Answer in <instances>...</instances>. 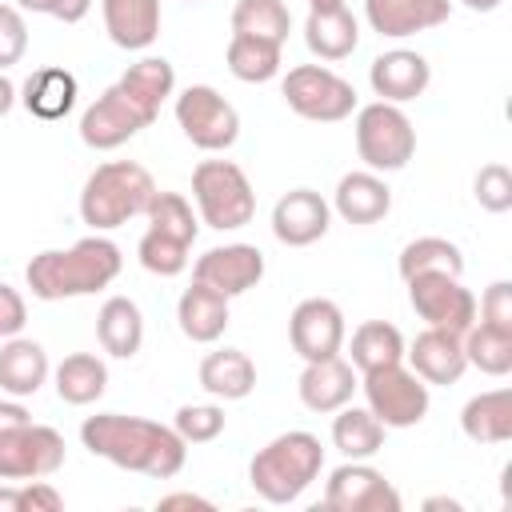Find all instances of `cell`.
<instances>
[{
    "label": "cell",
    "mask_w": 512,
    "mask_h": 512,
    "mask_svg": "<svg viewBox=\"0 0 512 512\" xmlns=\"http://www.w3.org/2000/svg\"><path fill=\"white\" fill-rule=\"evenodd\" d=\"M460 428L472 444H508L512 440V392L492 388L464 404Z\"/></svg>",
    "instance_id": "obj_28"
},
{
    "label": "cell",
    "mask_w": 512,
    "mask_h": 512,
    "mask_svg": "<svg viewBox=\"0 0 512 512\" xmlns=\"http://www.w3.org/2000/svg\"><path fill=\"white\" fill-rule=\"evenodd\" d=\"M412 372L424 384H456L468 372V356H464V336L460 332H444V328H424L408 348H404Z\"/></svg>",
    "instance_id": "obj_19"
},
{
    "label": "cell",
    "mask_w": 512,
    "mask_h": 512,
    "mask_svg": "<svg viewBox=\"0 0 512 512\" xmlns=\"http://www.w3.org/2000/svg\"><path fill=\"white\" fill-rule=\"evenodd\" d=\"M0 512H20V496H16V484L12 480L0 484Z\"/></svg>",
    "instance_id": "obj_49"
},
{
    "label": "cell",
    "mask_w": 512,
    "mask_h": 512,
    "mask_svg": "<svg viewBox=\"0 0 512 512\" xmlns=\"http://www.w3.org/2000/svg\"><path fill=\"white\" fill-rule=\"evenodd\" d=\"M192 280L232 296H244L248 288H256L264 280V252L256 244H220L208 248L204 256H196L192 264Z\"/></svg>",
    "instance_id": "obj_15"
},
{
    "label": "cell",
    "mask_w": 512,
    "mask_h": 512,
    "mask_svg": "<svg viewBox=\"0 0 512 512\" xmlns=\"http://www.w3.org/2000/svg\"><path fill=\"white\" fill-rule=\"evenodd\" d=\"M64 456H68V444L48 424L28 420L0 432V480H12V484L48 480L52 472L64 468Z\"/></svg>",
    "instance_id": "obj_10"
},
{
    "label": "cell",
    "mask_w": 512,
    "mask_h": 512,
    "mask_svg": "<svg viewBox=\"0 0 512 512\" xmlns=\"http://www.w3.org/2000/svg\"><path fill=\"white\" fill-rule=\"evenodd\" d=\"M52 380H56V396L64 404L84 408V404H96L104 396V388H108V364L96 352H72V356H64L56 364Z\"/></svg>",
    "instance_id": "obj_30"
},
{
    "label": "cell",
    "mask_w": 512,
    "mask_h": 512,
    "mask_svg": "<svg viewBox=\"0 0 512 512\" xmlns=\"http://www.w3.org/2000/svg\"><path fill=\"white\" fill-rule=\"evenodd\" d=\"M324 504L336 512H400L404 500L380 468H372L364 460H348L328 476Z\"/></svg>",
    "instance_id": "obj_13"
},
{
    "label": "cell",
    "mask_w": 512,
    "mask_h": 512,
    "mask_svg": "<svg viewBox=\"0 0 512 512\" xmlns=\"http://www.w3.org/2000/svg\"><path fill=\"white\" fill-rule=\"evenodd\" d=\"M32 420V412L12 396V400H0V432L4 428H16V424H28Z\"/></svg>",
    "instance_id": "obj_47"
},
{
    "label": "cell",
    "mask_w": 512,
    "mask_h": 512,
    "mask_svg": "<svg viewBox=\"0 0 512 512\" xmlns=\"http://www.w3.org/2000/svg\"><path fill=\"white\" fill-rule=\"evenodd\" d=\"M200 388L212 400H244L256 388V364L240 348H216L200 360Z\"/></svg>",
    "instance_id": "obj_26"
},
{
    "label": "cell",
    "mask_w": 512,
    "mask_h": 512,
    "mask_svg": "<svg viewBox=\"0 0 512 512\" xmlns=\"http://www.w3.org/2000/svg\"><path fill=\"white\" fill-rule=\"evenodd\" d=\"M356 152L368 172H400L416 156V128L400 104L372 100L356 108Z\"/></svg>",
    "instance_id": "obj_7"
},
{
    "label": "cell",
    "mask_w": 512,
    "mask_h": 512,
    "mask_svg": "<svg viewBox=\"0 0 512 512\" xmlns=\"http://www.w3.org/2000/svg\"><path fill=\"white\" fill-rule=\"evenodd\" d=\"M360 388H364V404L368 412L384 424V428H416L424 416H428V384L400 364H384V368H372V372H360Z\"/></svg>",
    "instance_id": "obj_9"
},
{
    "label": "cell",
    "mask_w": 512,
    "mask_h": 512,
    "mask_svg": "<svg viewBox=\"0 0 512 512\" xmlns=\"http://www.w3.org/2000/svg\"><path fill=\"white\" fill-rule=\"evenodd\" d=\"M144 216H148V228H156V232H164V236H172V240L196 244L200 220H196L192 204H188L180 192H160V188H156V196H152V204H148Z\"/></svg>",
    "instance_id": "obj_37"
},
{
    "label": "cell",
    "mask_w": 512,
    "mask_h": 512,
    "mask_svg": "<svg viewBox=\"0 0 512 512\" xmlns=\"http://www.w3.org/2000/svg\"><path fill=\"white\" fill-rule=\"evenodd\" d=\"M332 444L348 456V460H368L384 448V424L368 412V408H356V404H344L332 412Z\"/></svg>",
    "instance_id": "obj_33"
},
{
    "label": "cell",
    "mask_w": 512,
    "mask_h": 512,
    "mask_svg": "<svg viewBox=\"0 0 512 512\" xmlns=\"http://www.w3.org/2000/svg\"><path fill=\"white\" fill-rule=\"evenodd\" d=\"M192 200L200 224L216 232H236L256 216V192L236 160H200L192 168Z\"/></svg>",
    "instance_id": "obj_5"
},
{
    "label": "cell",
    "mask_w": 512,
    "mask_h": 512,
    "mask_svg": "<svg viewBox=\"0 0 512 512\" xmlns=\"http://www.w3.org/2000/svg\"><path fill=\"white\" fill-rule=\"evenodd\" d=\"M472 192L484 212H508L512 208V172L504 164H484L472 180Z\"/></svg>",
    "instance_id": "obj_40"
},
{
    "label": "cell",
    "mask_w": 512,
    "mask_h": 512,
    "mask_svg": "<svg viewBox=\"0 0 512 512\" xmlns=\"http://www.w3.org/2000/svg\"><path fill=\"white\" fill-rule=\"evenodd\" d=\"M160 116L156 104H148L140 92H132L124 80L108 84L80 116V140L96 152H112L120 144H128L136 132H144L152 120Z\"/></svg>",
    "instance_id": "obj_6"
},
{
    "label": "cell",
    "mask_w": 512,
    "mask_h": 512,
    "mask_svg": "<svg viewBox=\"0 0 512 512\" xmlns=\"http://www.w3.org/2000/svg\"><path fill=\"white\" fill-rule=\"evenodd\" d=\"M324 8H344V0H308V12H324Z\"/></svg>",
    "instance_id": "obj_52"
},
{
    "label": "cell",
    "mask_w": 512,
    "mask_h": 512,
    "mask_svg": "<svg viewBox=\"0 0 512 512\" xmlns=\"http://www.w3.org/2000/svg\"><path fill=\"white\" fill-rule=\"evenodd\" d=\"M332 208L348 224H376L392 208V188L368 168L364 172H344L336 192H332Z\"/></svg>",
    "instance_id": "obj_24"
},
{
    "label": "cell",
    "mask_w": 512,
    "mask_h": 512,
    "mask_svg": "<svg viewBox=\"0 0 512 512\" xmlns=\"http://www.w3.org/2000/svg\"><path fill=\"white\" fill-rule=\"evenodd\" d=\"M304 44H308V52L312 56H320V60H344V56H352L356 52V44H360V24H356V16L348 12V4L344 8H324V12H308V20H304Z\"/></svg>",
    "instance_id": "obj_27"
},
{
    "label": "cell",
    "mask_w": 512,
    "mask_h": 512,
    "mask_svg": "<svg viewBox=\"0 0 512 512\" xmlns=\"http://www.w3.org/2000/svg\"><path fill=\"white\" fill-rule=\"evenodd\" d=\"M156 196V180L136 160H108L100 164L80 188V220L92 232H112L132 216H144Z\"/></svg>",
    "instance_id": "obj_4"
},
{
    "label": "cell",
    "mask_w": 512,
    "mask_h": 512,
    "mask_svg": "<svg viewBox=\"0 0 512 512\" xmlns=\"http://www.w3.org/2000/svg\"><path fill=\"white\" fill-rule=\"evenodd\" d=\"M24 320H28L24 296H20L12 284H4V280H0V340H8V336H20Z\"/></svg>",
    "instance_id": "obj_45"
},
{
    "label": "cell",
    "mask_w": 512,
    "mask_h": 512,
    "mask_svg": "<svg viewBox=\"0 0 512 512\" xmlns=\"http://www.w3.org/2000/svg\"><path fill=\"white\" fill-rule=\"evenodd\" d=\"M320 468H324L320 436H312L304 428H292V432H280L276 440H268L252 456L248 484L268 504H292L320 480Z\"/></svg>",
    "instance_id": "obj_3"
},
{
    "label": "cell",
    "mask_w": 512,
    "mask_h": 512,
    "mask_svg": "<svg viewBox=\"0 0 512 512\" xmlns=\"http://www.w3.org/2000/svg\"><path fill=\"white\" fill-rule=\"evenodd\" d=\"M104 32L124 52H144L160 36V0H100Z\"/></svg>",
    "instance_id": "obj_21"
},
{
    "label": "cell",
    "mask_w": 512,
    "mask_h": 512,
    "mask_svg": "<svg viewBox=\"0 0 512 512\" xmlns=\"http://www.w3.org/2000/svg\"><path fill=\"white\" fill-rule=\"evenodd\" d=\"M344 336H348V324H344V312L336 300L328 296H308L292 308L288 316V340H292V352L308 364V360H324V356H336L344 348Z\"/></svg>",
    "instance_id": "obj_14"
},
{
    "label": "cell",
    "mask_w": 512,
    "mask_h": 512,
    "mask_svg": "<svg viewBox=\"0 0 512 512\" xmlns=\"http://www.w3.org/2000/svg\"><path fill=\"white\" fill-rule=\"evenodd\" d=\"M16 496H20V512H60L64 508V496L48 480H20Z\"/></svg>",
    "instance_id": "obj_43"
},
{
    "label": "cell",
    "mask_w": 512,
    "mask_h": 512,
    "mask_svg": "<svg viewBox=\"0 0 512 512\" xmlns=\"http://www.w3.org/2000/svg\"><path fill=\"white\" fill-rule=\"evenodd\" d=\"M332 224V208L320 192L312 188H292L276 200L272 208V236L288 248H308L316 244Z\"/></svg>",
    "instance_id": "obj_16"
},
{
    "label": "cell",
    "mask_w": 512,
    "mask_h": 512,
    "mask_svg": "<svg viewBox=\"0 0 512 512\" xmlns=\"http://www.w3.org/2000/svg\"><path fill=\"white\" fill-rule=\"evenodd\" d=\"M424 508H448V512H460V500H452V496H428Z\"/></svg>",
    "instance_id": "obj_50"
},
{
    "label": "cell",
    "mask_w": 512,
    "mask_h": 512,
    "mask_svg": "<svg viewBox=\"0 0 512 512\" xmlns=\"http://www.w3.org/2000/svg\"><path fill=\"white\" fill-rule=\"evenodd\" d=\"M464 8H472V12H496L504 0H460Z\"/></svg>",
    "instance_id": "obj_51"
},
{
    "label": "cell",
    "mask_w": 512,
    "mask_h": 512,
    "mask_svg": "<svg viewBox=\"0 0 512 512\" xmlns=\"http://www.w3.org/2000/svg\"><path fill=\"white\" fill-rule=\"evenodd\" d=\"M124 268V256L116 248V240H108L104 232H92L68 248H44L28 260L24 280L32 288L36 300H76V296H92L100 288H108Z\"/></svg>",
    "instance_id": "obj_2"
},
{
    "label": "cell",
    "mask_w": 512,
    "mask_h": 512,
    "mask_svg": "<svg viewBox=\"0 0 512 512\" xmlns=\"http://www.w3.org/2000/svg\"><path fill=\"white\" fill-rule=\"evenodd\" d=\"M188 252H192V244L172 240V236H164L156 228H148L140 236V244H136V256H140L144 272H152V276H180L188 268Z\"/></svg>",
    "instance_id": "obj_38"
},
{
    "label": "cell",
    "mask_w": 512,
    "mask_h": 512,
    "mask_svg": "<svg viewBox=\"0 0 512 512\" xmlns=\"http://www.w3.org/2000/svg\"><path fill=\"white\" fill-rule=\"evenodd\" d=\"M400 280L416 276V272H452V276H464V252L460 244H452L448 236H416L400 248Z\"/></svg>",
    "instance_id": "obj_34"
},
{
    "label": "cell",
    "mask_w": 512,
    "mask_h": 512,
    "mask_svg": "<svg viewBox=\"0 0 512 512\" xmlns=\"http://www.w3.org/2000/svg\"><path fill=\"white\" fill-rule=\"evenodd\" d=\"M192 4H196V0H192Z\"/></svg>",
    "instance_id": "obj_53"
},
{
    "label": "cell",
    "mask_w": 512,
    "mask_h": 512,
    "mask_svg": "<svg viewBox=\"0 0 512 512\" xmlns=\"http://www.w3.org/2000/svg\"><path fill=\"white\" fill-rule=\"evenodd\" d=\"M20 104L36 120H64L76 104V76L68 68H36L20 88Z\"/></svg>",
    "instance_id": "obj_29"
},
{
    "label": "cell",
    "mask_w": 512,
    "mask_h": 512,
    "mask_svg": "<svg viewBox=\"0 0 512 512\" xmlns=\"http://www.w3.org/2000/svg\"><path fill=\"white\" fill-rule=\"evenodd\" d=\"M280 56H284V44L264 36H244V32H232L224 52L228 72L244 84H268L272 76H280Z\"/></svg>",
    "instance_id": "obj_31"
},
{
    "label": "cell",
    "mask_w": 512,
    "mask_h": 512,
    "mask_svg": "<svg viewBox=\"0 0 512 512\" xmlns=\"http://www.w3.org/2000/svg\"><path fill=\"white\" fill-rule=\"evenodd\" d=\"M224 420L228 416H224L220 404H180L172 428L180 432L184 444H208V440H216L224 432Z\"/></svg>",
    "instance_id": "obj_39"
},
{
    "label": "cell",
    "mask_w": 512,
    "mask_h": 512,
    "mask_svg": "<svg viewBox=\"0 0 512 512\" xmlns=\"http://www.w3.org/2000/svg\"><path fill=\"white\" fill-rule=\"evenodd\" d=\"M96 340L108 356L116 360H132L144 344V316L140 304L128 296H108L96 312Z\"/></svg>",
    "instance_id": "obj_25"
},
{
    "label": "cell",
    "mask_w": 512,
    "mask_h": 512,
    "mask_svg": "<svg viewBox=\"0 0 512 512\" xmlns=\"http://www.w3.org/2000/svg\"><path fill=\"white\" fill-rule=\"evenodd\" d=\"M464 356H468V368H480L484 376H508L512 372V332L472 324L464 332Z\"/></svg>",
    "instance_id": "obj_36"
},
{
    "label": "cell",
    "mask_w": 512,
    "mask_h": 512,
    "mask_svg": "<svg viewBox=\"0 0 512 512\" xmlns=\"http://www.w3.org/2000/svg\"><path fill=\"white\" fill-rule=\"evenodd\" d=\"M28 52V24L16 4H0V72L20 64Z\"/></svg>",
    "instance_id": "obj_41"
},
{
    "label": "cell",
    "mask_w": 512,
    "mask_h": 512,
    "mask_svg": "<svg viewBox=\"0 0 512 512\" xmlns=\"http://www.w3.org/2000/svg\"><path fill=\"white\" fill-rule=\"evenodd\" d=\"M52 364H48V352L44 344L28 340V336H8L0 340V388L16 400L24 396H36L48 380Z\"/></svg>",
    "instance_id": "obj_23"
},
{
    "label": "cell",
    "mask_w": 512,
    "mask_h": 512,
    "mask_svg": "<svg viewBox=\"0 0 512 512\" xmlns=\"http://www.w3.org/2000/svg\"><path fill=\"white\" fill-rule=\"evenodd\" d=\"M20 12H36V16H52L64 24H80L92 8V0H16Z\"/></svg>",
    "instance_id": "obj_44"
},
{
    "label": "cell",
    "mask_w": 512,
    "mask_h": 512,
    "mask_svg": "<svg viewBox=\"0 0 512 512\" xmlns=\"http://www.w3.org/2000/svg\"><path fill=\"white\" fill-rule=\"evenodd\" d=\"M280 96L300 120H312V124H340L356 112V88L324 64L288 68V76L280 80Z\"/></svg>",
    "instance_id": "obj_8"
},
{
    "label": "cell",
    "mask_w": 512,
    "mask_h": 512,
    "mask_svg": "<svg viewBox=\"0 0 512 512\" xmlns=\"http://www.w3.org/2000/svg\"><path fill=\"white\" fill-rule=\"evenodd\" d=\"M452 16V0H364V20L388 40H404L440 28Z\"/></svg>",
    "instance_id": "obj_20"
},
{
    "label": "cell",
    "mask_w": 512,
    "mask_h": 512,
    "mask_svg": "<svg viewBox=\"0 0 512 512\" xmlns=\"http://www.w3.org/2000/svg\"><path fill=\"white\" fill-rule=\"evenodd\" d=\"M368 84L380 100L388 104H408L416 96H424V88L432 84V64L412 52V48H392V52H380L368 68Z\"/></svg>",
    "instance_id": "obj_18"
},
{
    "label": "cell",
    "mask_w": 512,
    "mask_h": 512,
    "mask_svg": "<svg viewBox=\"0 0 512 512\" xmlns=\"http://www.w3.org/2000/svg\"><path fill=\"white\" fill-rule=\"evenodd\" d=\"M80 444L124 468V472H140L152 480H172L180 476L184 460H188V444L180 440V432L172 424L148 420V416H124V412H96L80 424Z\"/></svg>",
    "instance_id": "obj_1"
},
{
    "label": "cell",
    "mask_w": 512,
    "mask_h": 512,
    "mask_svg": "<svg viewBox=\"0 0 512 512\" xmlns=\"http://www.w3.org/2000/svg\"><path fill=\"white\" fill-rule=\"evenodd\" d=\"M176 320L192 344H216L228 328V296L192 280L176 300Z\"/></svg>",
    "instance_id": "obj_22"
},
{
    "label": "cell",
    "mask_w": 512,
    "mask_h": 512,
    "mask_svg": "<svg viewBox=\"0 0 512 512\" xmlns=\"http://www.w3.org/2000/svg\"><path fill=\"white\" fill-rule=\"evenodd\" d=\"M360 388L356 380V368L336 352V356H324V360H308L300 380H296V392H300V404L308 412H336L344 404H352V392Z\"/></svg>",
    "instance_id": "obj_17"
},
{
    "label": "cell",
    "mask_w": 512,
    "mask_h": 512,
    "mask_svg": "<svg viewBox=\"0 0 512 512\" xmlns=\"http://www.w3.org/2000/svg\"><path fill=\"white\" fill-rule=\"evenodd\" d=\"M156 508H160V512H172V508H200V512H212L216 504H212L208 496H196V492H168V496L156 500Z\"/></svg>",
    "instance_id": "obj_46"
},
{
    "label": "cell",
    "mask_w": 512,
    "mask_h": 512,
    "mask_svg": "<svg viewBox=\"0 0 512 512\" xmlns=\"http://www.w3.org/2000/svg\"><path fill=\"white\" fill-rule=\"evenodd\" d=\"M176 124L200 152H224L240 140V112L212 84H188L176 96Z\"/></svg>",
    "instance_id": "obj_11"
},
{
    "label": "cell",
    "mask_w": 512,
    "mask_h": 512,
    "mask_svg": "<svg viewBox=\"0 0 512 512\" xmlns=\"http://www.w3.org/2000/svg\"><path fill=\"white\" fill-rule=\"evenodd\" d=\"M408 284V304L428 328L444 332H468L476 324V296L464 288L460 276L452 272H416L404 280Z\"/></svg>",
    "instance_id": "obj_12"
},
{
    "label": "cell",
    "mask_w": 512,
    "mask_h": 512,
    "mask_svg": "<svg viewBox=\"0 0 512 512\" xmlns=\"http://www.w3.org/2000/svg\"><path fill=\"white\" fill-rule=\"evenodd\" d=\"M404 360V336L396 324L388 320H364L356 332H352V344H348V364L356 372H372V368H384V364H400Z\"/></svg>",
    "instance_id": "obj_32"
},
{
    "label": "cell",
    "mask_w": 512,
    "mask_h": 512,
    "mask_svg": "<svg viewBox=\"0 0 512 512\" xmlns=\"http://www.w3.org/2000/svg\"><path fill=\"white\" fill-rule=\"evenodd\" d=\"M476 320L500 332H512V284L508 280H492L476 304Z\"/></svg>",
    "instance_id": "obj_42"
},
{
    "label": "cell",
    "mask_w": 512,
    "mask_h": 512,
    "mask_svg": "<svg viewBox=\"0 0 512 512\" xmlns=\"http://www.w3.org/2000/svg\"><path fill=\"white\" fill-rule=\"evenodd\" d=\"M232 32L284 44L292 32V12L284 0H236L232 4Z\"/></svg>",
    "instance_id": "obj_35"
},
{
    "label": "cell",
    "mask_w": 512,
    "mask_h": 512,
    "mask_svg": "<svg viewBox=\"0 0 512 512\" xmlns=\"http://www.w3.org/2000/svg\"><path fill=\"white\" fill-rule=\"evenodd\" d=\"M16 100H20V96H16V84L0 72V116H8V112L16 108Z\"/></svg>",
    "instance_id": "obj_48"
}]
</instances>
